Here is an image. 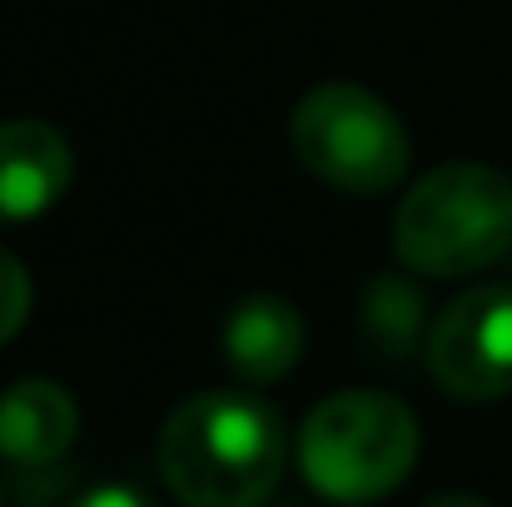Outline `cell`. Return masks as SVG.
<instances>
[{
  "mask_svg": "<svg viewBox=\"0 0 512 507\" xmlns=\"http://www.w3.org/2000/svg\"><path fill=\"white\" fill-rule=\"evenodd\" d=\"M418 463V418L378 388H343L299 428V468L329 503H378Z\"/></svg>",
  "mask_w": 512,
  "mask_h": 507,
  "instance_id": "obj_3",
  "label": "cell"
},
{
  "mask_svg": "<svg viewBox=\"0 0 512 507\" xmlns=\"http://www.w3.org/2000/svg\"><path fill=\"white\" fill-rule=\"evenodd\" d=\"M418 507H488L483 498H468V493H443V498H428Z\"/></svg>",
  "mask_w": 512,
  "mask_h": 507,
  "instance_id": "obj_12",
  "label": "cell"
},
{
  "mask_svg": "<svg viewBox=\"0 0 512 507\" xmlns=\"http://www.w3.org/2000/svg\"><path fill=\"white\" fill-rule=\"evenodd\" d=\"M75 155L65 135L45 120H5L0 125V224H25L60 204L70 189Z\"/></svg>",
  "mask_w": 512,
  "mask_h": 507,
  "instance_id": "obj_6",
  "label": "cell"
},
{
  "mask_svg": "<svg viewBox=\"0 0 512 507\" xmlns=\"http://www.w3.org/2000/svg\"><path fill=\"white\" fill-rule=\"evenodd\" d=\"M80 433V408L65 383L20 378L0 393V458L10 468L40 473L70 453Z\"/></svg>",
  "mask_w": 512,
  "mask_h": 507,
  "instance_id": "obj_7",
  "label": "cell"
},
{
  "mask_svg": "<svg viewBox=\"0 0 512 507\" xmlns=\"http://www.w3.org/2000/svg\"><path fill=\"white\" fill-rule=\"evenodd\" d=\"M289 140L299 165L343 194H383L413 160L403 120L373 90L348 80H329L294 105Z\"/></svg>",
  "mask_w": 512,
  "mask_h": 507,
  "instance_id": "obj_4",
  "label": "cell"
},
{
  "mask_svg": "<svg viewBox=\"0 0 512 507\" xmlns=\"http://www.w3.org/2000/svg\"><path fill=\"white\" fill-rule=\"evenodd\" d=\"M289 458L284 418L239 388L189 393L160 428V478L184 507H264Z\"/></svg>",
  "mask_w": 512,
  "mask_h": 507,
  "instance_id": "obj_1",
  "label": "cell"
},
{
  "mask_svg": "<svg viewBox=\"0 0 512 507\" xmlns=\"http://www.w3.org/2000/svg\"><path fill=\"white\" fill-rule=\"evenodd\" d=\"M299 353H304V319L289 299L254 294V299L234 304V314L224 324V358L239 378L279 383L284 373H294Z\"/></svg>",
  "mask_w": 512,
  "mask_h": 507,
  "instance_id": "obj_8",
  "label": "cell"
},
{
  "mask_svg": "<svg viewBox=\"0 0 512 507\" xmlns=\"http://www.w3.org/2000/svg\"><path fill=\"white\" fill-rule=\"evenodd\" d=\"M512 249V179L478 160L428 169L393 209V254L428 279L478 274Z\"/></svg>",
  "mask_w": 512,
  "mask_h": 507,
  "instance_id": "obj_2",
  "label": "cell"
},
{
  "mask_svg": "<svg viewBox=\"0 0 512 507\" xmlns=\"http://www.w3.org/2000/svg\"><path fill=\"white\" fill-rule=\"evenodd\" d=\"M70 507H155L140 488H125V483H105V488H90L85 498H75Z\"/></svg>",
  "mask_w": 512,
  "mask_h": 507,
  "instance_id": "obj_11",
  "label": "cell"
},
{
  "mask_svg": "<svg viewBox=\"0 0 512 507\" xmlns=\"http://www.w3.org/2000/svg\"><path fill=\"white\" fill-rule=\"evenodd\" d=\"M428 324V304L408 274H373L358 299V334L383 363H408Z\"/></svg>",
  "mask_w": 512,
  "mask_h": 507,
  "instance_id": "obj_9",
  "label": "cell"
},
{
  "mask_svg": "<svg viewBox=\"0 0 512 507\" xmlns=\"http://www.w3.org/2000/svg\"><path fill=\"white\" fill-rule=\"evenodd\" d=\"M25 319H30V274L10 249H0V343L20 334Z\"/></svg>",
  "mask_w": 512,
  "mask_h": 507,
  "instance_id": "obj_10",
  "label": "cell"
},
{
  "mask_svg": "<svg viewBox=\"0 0 512 507\" xmlns=\"http://www.w3.org/2000/svg\"><path fill=\"white\" fill-rule=\"evenodd\" d=\"M428 368L463 403L512 393V289L488 284L458 294L428 329Z\"/></svg>",
  "mask_w": 512,
  "mask_h": 507,
  "instance_id": "obj_5",
  "label": "cell"
}]
</instances>
